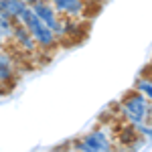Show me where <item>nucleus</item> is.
<instances>
[{
    "instance_id": "1",
    "label": "nucleus",
    "mask_w": 152,
    "mask_h": 152,
    "mask_svg": "<svg viewBox=\"0 0 152 152\" xmlns=\"http://www.w3.org/2000/svg\"><path fill=\"white\" fill-rule=\"evenodd\" d=\"M116 114L120 122H126L130 126H138V124H146V122L152 124V105L136 89L122 95V99L116 104Z\"/></svg>"
},
{
    "instance_id": "2",
    "label": "nucleus",
    "mask_w": 152,
    "mask_h": 152,
    "mask_svg": "<svg viewBox=\"0 0 152 152\" xmlns=\"http://www.w3.org/2000/svg\"><path fill=\"white\" fill-rule=\"evenodd\" d=\"M71 144L77 152H118L114 130H110L104 124L77 136Z\"/></svg>"
},
{
    "instance_id": "3",
    "label": "nucleus",
    "mask_w": 152,
    "mask_h": 152,
    "mask_svg": "<svg viewBox=\"0 0 152 152\" xmlns=\"http://www.w3.org/2000/svg\"><path fill=\"white\" fill-rule=\"evenodd\" d=\"M18 23H23L26 28H28V33L33 35V39H35V43L39 45V49L43 51V53H47L49 57L57 51L59 47H61V43H59L57 35L49 28L47 24L43 23L39 16H37L35 12H33V8L28 6L26 10L23 12V16L18 18Z\"/></svg>"
},
{
    "instance_id": "4",
    "label": "nucleus",
    "mask_w": 152,
    "mask_h": 152,
    "mask_svg": "<svg viewBox=\"0 0 152 152\" xmlns=\"http://www.w3.org/2000/svg\"><path fill=\"white\" fill-rule=\"evenodd\" d=\"M31 8H33V12H35L37 16H39V18H41V20L47 24L55 35H57V39H59V43H61V45L69 43L71 18L61 16V14L51 6V2H49V0H39L37 4L31 6Z\"/></svg>"
},
{
    "instance_id": "5",
    "label": "nucleus",
    "mask_w": 152,
    "mask_h": 152,
    "mask_svg": "<svg viewBox=\"0 0 152 152\" xmlns=\"http://www.w3.org/2000/svg\"><path fill=\"white\" fill-rule=\"evenodd\" d=\"M8 47L14 51V55L16 57H24V59H33L37 55H41V57H49L47 53H43L39 45L35 43V39L33 35L28 33V28L24 26L23 23H14V31H12V39L10 43H8Z\"/></svg>"
},
{
    "instance_id": "6",
    "label": "nucleus",
    "mask_w": 152,
    "mask_h": 152,
    "mask_svg": "<svg viewBox=\"0 0 152 152\" xmlns=\"http://www.w3.org/2000/svg\"><path fill=\"white\" fill-rule=\"evenodd\" d=\"M49 2L61 16L71 20H85L94 12L91 0H49Z\"/></svg>"
},
{
    "instance_id": "7",
    "label": "nucleus",
    "mask_w": 152,
    "mask_h": 152,
    "mask_svg": "<svg viewBox=\"0 0 152 152\" xmlns=\"http://www.w3.org/2000/svg\"><path fill=\"white\" fill-rule=\"evenodd\" d=\"M0 79L4 83L6 91H10L18 81V57L8 45L0 49Z\"/></svg>"
},
{
    "instance_id": "8",
    "label": "nucleus",
    "mask_w": 152,
    "mask_h": 152,
    "mask_svg": "<svg viewBox=\"0 0 152 152\" xmlns=\"http://www.w3.org/2000/svg\"><path fill=\"white\" fill-rule=\"evenodd\" d=\"M14 23H16V20H12L10 16L0 14V43H2V45H8V43H10L12 31H14Z\"/></svg>"
},
{
    "instance_id": "9",
    "label": "nucleus",
    "mask_w": 152,
    "mask_h": 152,
    "mask_svg": "<svg viewBox=\"0 0 152 152\" xmlns=\"http://www.w3.org/2000/svg\"><path fill=\"white\" fill-rule=\"evenodd\" d=\"M132 89H136L140 95H144V97L148 99V104L152 105V81L146 77V75H142V73H140V75L136 77V81H134V87H132Z\"/></svg>"
},
{
    "instance_id": "10",
    "label": "nucleus",
    "mask_w": 152,
    "mask_h": 152,
    "mask_svg": "<svg viewBox=\"0 0 152 152\" xmlns=\"http://www.w3.org/2000/svg\"><path fill=\"white\" fill-rule=\"evenodd\" d=\"M142 75H146V77H148V79L152 81V63H150V65H148V67H146L144 71H142Z\"/></svg>"
},
{
    "instance_id": "11",
    "label": "nucleus",
    "mask_w": 152,
    "mask_h": 152,
    "mask_svg": "<svg viewBox=\"0 0 152 152\" xmlns=\"http://www.w3.org/2000/svg\"><path fill=\"white\" fill-rule=\"evenodd\" d=\"M0 94H8L6 87H4V83H2V79H0Z\"/></svg>"
},
{
    "instance_id": "12",
    "label": "nucleus",
    "mask_w": 152,
    "mask_h": 152,
    "mask_svg": "<svg viewBox=\"0 0 152 152\" xmlns=\"http://www.w3.org/2000/svg\"><path fill=\"white\" fill-rule=\"evenodd\" d=\"M24 4H28V6H33V4H37V2H39V0H23Z\"/></svg>"
},
{
    "instance_id": "13",
    "label": "nucleus",
    "mask_w": 152,
    "mask_h": 152,
    "mask_svg": "<svg viewBox=\"0 0 152 152\" xmlns=\"http://www.w3.org/2000/svg\"><path fill=\"white\" fill-rule=\"evenodd\" d=\"M2 47H4V45H2V43H0V49H2Z\"/></svg>"
},
{
    "instance_id": "14",
    "label": "nucleus",
    "mask_w": 152,
    "mask_h": 152,
    "mask_svg": "<svg viewBox=\"0 0 152 152\" xmlns=\"http://www.w3.org/2000/svg\"><path fill=\"white\" fill-rule=\"evenodd\" d=\"M75 152H77V150H75Z\"/></svg>"
}]
</instances>
